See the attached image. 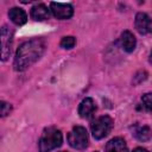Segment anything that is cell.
I'll list each match as a JSON object with an SVG mask.
<instances>
[{"mask_svg": "<svg viewBox=\"0 0 152 152\" xmlns=\"http://www.w3.org/2000/svg\"><path fill=\"white\" fill-rule=\"evenodd\" d=\"M133 152H147V150H145L142 147H137V148H134Z\"/></svg>", "mask_w": 152, "mask_h": 152, "instance_id": "obj_17", "label": "cell"}, {"mask_svg": "<svg viewBox=\"0 0 152 152\" xmlns=\"http://www.w3.org/2000/svg\"><path fill=\"white\" fill-rule=\"evenodd\" d=\"M106 152H128L127 146H126V141L120 137L113 138L112 140H109L107 142Z\"/></svg>", "mask_w": 152, "mask_h": 152, "instance_id": "obj_12", "label": "cell"}, {"mask_svg": "<svg viewBox=\"0 0 152 152\" xmlns=\"http://www.w3.org/2000/svg\"><path fill=\"white\" fill-rule=\"evenodd\" d=\"M8 17L15 24V25H23L26 23L27 20V15L25 13L24 10L19 8V7H13L8 11Z\"/></svg>", "mask_w": 152, "mask_h": 152, "instance_id": "obj_13", "label": "cell"}, {"mask_svg": "<svg viewBox=\"0 0 152 152\" xmlns=\"http://www.w3.org/2000/svg\"><path fill=\"white\" fill-rule=\"evenodd\" d=\"M68 142L72 148L83 150L88 146V133L82 126H75L68 134Z\"/></svg>", "mask_w": 152, "mask_h": 152, "instance_id": "obj_4", "label": "cell"}, {"mask_svg": "<svg viewBox=\"0 0 152 152\" xmlns=\"http://www.w3.org/2000/svg\"><path fill=\"white\" fill-rule=\"evenodd\" d=\"M62 152H65V151H62Z\"/></svg>", "mask_w": 152, "mask_h": 152, "instance_id": "obj_19", "label": "cell"}, {"mask_svg": "<svg viewBox=\"0 0 152 152\" xmlns=\"http://www.w3.org/2000/svg\"><path fill=\"white\" fill-rule=\"evenodd\" d=\"M150 62L152 63V51H151V53H150Z\"/></svg>", "mask_w": 152, "mask_h": 152, "instance_id": "obj_18", "label": "cell"}, {"mask_svg": "<svg viewBox=\"0 0 152 152\" xmlns=\"http://www.w3.org/2000/svg\"><path fill=\"white\" fill-rule=\"evenodd\" d=\"M132 134L139 141H147L152 137V133H151L150 127L141 126V125H134L132 127Z\"/></svg>", "mask_w": 152, "mask_h": 152, "instance_id": "obj_11", "label": "cell"}, {"mask_svg": "<svg viewBox=\"0 0 152 152\" xmlns=\"http://www.w3.org/2000/svg\"><path fill=\"white\" fill-rule=\"evenodd\" d=\"M50 11L57 19H69L74 14V8L69 4H62V2H51L50 4Z\"/></svg>", "mask_w": 152, "mask_h": 152, "instance_id": "obj_5", "label": "cell"}, {"mask_svg": "<svg viewBox=\"0 0 152 152\" xmlns=\"http://www.w3.org/2000/svg\"><path fill=\"white\" fill-rule=\"evenodd\" d=\"M95 110H96L95 102H94L93 99H90V97L84 99V100L80 103V106H78V114H80V116L83 118V119L90 118V116L94 114Z\"/></svg>", "mask_w": 152, "mask_h": 152, "instance_id": "obj_8", "label": "cell"}, {"mask_svg": "<svg viewBox=\"0 0 152 152\" xmlns=\"http://www.w3.org/2000/svg\"><path fill=\"white\" fill-rule=\"evenodd\" d=\"M11 108H12V107H11L10 103L2 101V102H1V115H2V116H6L7 114H10Z\"/></svg>", "mask_w": 152, "mask_h": 152, "instance_id": "obj_16", "label": "cell"}, {"mask_svg": "<svg viewBox=\"0 0 152 152\" xmlns=\"http://www.w3.org/2000/svg\"><path fill=\"white\" fill-rule=\"evenodd\" d=\"M90 128H91V134L95 139H102V138L107 137L109 134V132L112 131L113 120L108 115L99 116L97 119H95L91 122Z\"/></svg>", "mask_w": 152, "mask_h": 152, "instance_id": "obj_3", "label": "cell"}, {"mask_svg": "<svg viewBox=\"0 0 152 152\" xmlns=\"http://www.w3.org/2000/svg\"><path fill=\"white\" fill-rule=\"evenodd\" d=\"M141 106L146 112H152V93H146L142 95Z\"/></svg>", "mask_w": 152, "mask_h": 152, "instance_id": "obj_14", "label": "cell"}, {"mask_svg": "<svg viewBox=\"0 0 152 152\" xmlns=\"http://www.w3.org/2000/svg\"><path fill=\"white\" fill-rule=\"evenodd\" d=\"M50 13L44 4H37L31 8V18L36 21H44L49 19Z\"/></svg>", "mask_w": 152, "mask_h": 152, "instance_id": "obj_9", "label": "cell"}, {"mask_svg": "<svg viewBox=\"0 0 152 152\" xmlns=\"http://www.w3.org/2000/svg\"><path fill=\"white\" fill-rule=\"evenodd\" d=\"M63 137L59 129L56 127H48L43 131L42 137L38 142V147L40 152H50L62 145Z\"/></svg>", "mask_w": 152, "mask_h": 152, "instance_id": "obj_2", "label": "cell"}, {"mask_svg": "<svg viewBox=\"0 0 152 152\" xmlns=\"http://www.w3.org/2000/svg\"><path fill=\"white\" fill-rule=\"evenodd\" d=\"M75 44H76V39L72 36L63 37L62 40H61V46L64 48V49H71V48L75 46Z\"/></svg>", "mask_w": 152, "mask_h": 152, "instance_id": "obj_15", "label": "cell"}, {"mask_svg": "<svg viewBox=\"0 0 152 152\" xmlns=\"http://www.w3.org/2000/svg\"><path fill=\"white\" fill-rule=\"evenodd\" d=\"M135 28L141 34H147L152 32V19L144 12H139L135 15Z\"/></svg>", "mask_w": 152, "mask_h": 152, "instance_id": "obj_7", "label": "cell"}, {"mask_svg": "<svg viewBox=\"0 0 152 152\" xmlns=\"http://www.w3.org/2000/svg\"><path fill=\"white\" fill-rule=\"evenodd\" d=\"M12 34L13 32L10 30L7 25H4L1 28V59L6 61L11 53L12 46Z\"/></svg>", "mask_w": 152, "mask_h": 152, "instance_id": "obj_6", "label": "cell"}, {"mask_svg": "<svg viewBox=\"0 0 152 152\" xmlns=\"http://www.w3.org/2000/svg\"><path fill=\"white\" fill-rule=\"evenodd\" d=\"M120 43H121L122 49L125 51H127V52H132L135 49V45H137L135 37H134V34L131 31H124L121 33Z\"/></svg>", "mask_w": 152, "mask_h": 152, "instance_id": "obj_10", "label": "cell"}, {"mask_svg": "<svg viewBox=\"0 0 152 152\" xmlns=\"http://www.w3.org/2000/svg\"><path fill=\"white\" fill-rule=\"evenodd\" d=\"M45 51V43L42 39H31L23 43L14 57L13 66L17 71H24L32 64H34L44 53Z\"/></svg>", "mask_w": 152, "mask_h": 152, "instance_id": "obj_1", "label": "cell"}]
</instances>
